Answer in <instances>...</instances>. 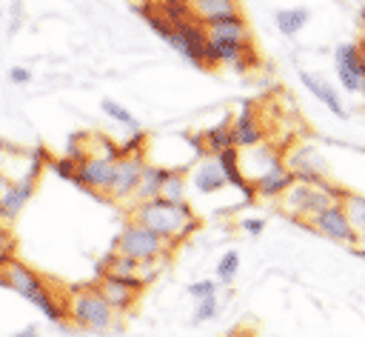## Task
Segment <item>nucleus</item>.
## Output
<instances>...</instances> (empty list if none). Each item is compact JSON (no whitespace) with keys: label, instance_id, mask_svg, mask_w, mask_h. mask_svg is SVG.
<instances>
[{"label":"nucleus","instance_id":"nucleus-1","mask_svg":"<svg viewBox=\"0 0 365 337\" xmlns=\"http://www.w3.org/2000/svg\"><path fill=\"white\" fill-rule=\"evenodd\" d=\"M131 220H137L145 228H151L160 237H165L168 246L185 240L188 234H194L200 228V220L191 211L188 200L185 203H174V200L157 197V200H148V203H137L131 208Z\"/></svg>","mask_w":365,"mask_h":337},{"label":"nucleus","instance_id":"nucleus-2","mask_svg":"<svg viewBox=\"0 0 365 337\" xmlns=\"http://www.w3.org/2000/svg\"><path fill=\"white\" fill-rule=\"evenodd\" d=\"M0 286L11 288V291H17L20 297H26L29 303H34L48 320H54V323H66V320H68L66 303H60V300L51 294L48 283H46L34 268H29L26 263L11 260V263L0 271Z\"/></svg>","mask_w":365,"mask_h":337},{"label":"nucleus","instance_id":"nucleus-3","mask_svg":"<svg viewBox=\"0 0 365 337\" xmlns=\"http://www.w3.org/2000/svg\"><path fill=\"white\" fill-rule=\"evenodd\" d=\"M345 197H348V191L331 180H322V183H299L297 180L277 203L291 220H299L308 226L322 208H328L334 203H345Z\"/></svg>","mask_w":365,"mask_h":337},{"label":"nucleus","instance_id":"nucleus-4","mask_svg":"<svg viewBox=\"0 0 365 337\" xmlns=\"http://www.w3.org/2000/svg\"><path fill=\"white\" fill-rule=\"evenodd\" d=\"M68 320L77 326V328H86V331H111L114 326H120V317L117 311L108 306V300L97 291V286H88V288H77L68 303Z\"/></svg>","mask_w":365,"mask_h":337},{"label":"nucleus","instance_id":"nucleus-5","mask_svg":"<svg viewBox=\"0 0 365 337\" xmlns=\"http://www.w3.org/2000/svg\"><path fill=\"white\" fill-rule=\"evenodd\" d=\"M168 248H171V246H168L165 237H160L157 231L145 228V226L137 223V220L125 223L123 231H120V237H117V243H114V251L128 254V257H134L137 263H160V260L168 254Z\"/></svg>","mask_w":365,"mask_h":337},{"label":"nucleus","instance_id":"nucleus-6","mask_svg":"<svg viewBox=\"0 0 365 337\" xmlns=\"http://www.w3.org/2000/svg\"><path fill=\"white\" fill-rule=\"evenodd\" d=\"M143 288H145L143 274H111V271H103L100 280H97V291L108 300V306L117 314L131 311Z\"/></svg>","mask_w":365,"mask_h":337},{"label":"nucleus","instance_id":"nucleus-7","mask_svg":"<svg viewBox=\"0 0 365 337\" xmlns=\"http://www.w3.org/2000/svg\"><path fill=\"white\" fill-rule=\"evenodd\" d=\"M40 168H43V149L34 151V160H31V166H29V174H23V177H17L14 183H9V188L3 191V197H0V223L14 220V217L26 208V203L31 200V194H34V188H37V174H40Z\"/></svg>","mask_w":365,"mask_h":337},{"label":"nucleus","instance_id":"nucleus-8","mask_svg":"<svg viewBox=\"0 0 365 337\" xmlns=\"http://www.w3.org/2000/svg\"><path fill=\"white\" fill-rule=\"evenodd\" d=\"M285 166L299 183H322L328 180V160L319 154L314 143H297L285 151Z\"/></svg>","mask_w":365,"mask_h":337},{"label":"nucleus","instance_id":"nucleus-9","mask_svg":"<svg viewBox=\"0 0 365 337\" xmlns=\"http://www.w3.org/2000/svg\"><path fill=\"white\" fill-rule=\"evenodd\" d=\"M114 171H117V160H114V157H106V154H86L83 160H77L74 186H80L83 191L108 194V188H111V183H114Z\"/></svg>","mask_w":365,"mask_h":337},{"label":"nucleus","instance_id":"nucleus-10","mask_svg":"<svg viewBox=\"0 0 365 337\" xmlns=\"http://www.w3.org/2000/svg\"><path fill=\"white\" fill-rule=\"evenodd\" d=\"M168 46L177 49L194 66L208 69V29L200 20H188V23L174 26V34H171Z\"/></svg>","mask_w":365,"mask_h":337},{"label":"nucleus","instance_id":"nucleus-11","mask_svg":"<svg viewBox=\"0 0 365 337\" xmlns=\"http://www.w3.org/2000/svg\"><path fill=\"white\" fill-rule=\"evenodd\" d=\"M308 228H314L317 234H322V237H328V240H336V243H359V234H356V228L351 226L348 211H345L342 203H334V206L322 208V211L308 223Z\"/></svg>","mask_w":365,"mask_h":337},{"label":"nucleus","instance_id":"nucleus-12","mask_svg":"<svg viewBox=\"0 0 365 337\" xmlns=\"http://www.w3.org/2000/svg\"><path fill=\"white\" fill-rule=\"evenodd\" d=\"M145 157L143 154H128V157H120L117 160V171H114V183H111V188H108V200H114V203H125V200H131L134 197V191H137V183H140V177H143V168H145Z\"/></svg>","mask_w":365,"mask_h":337},{"label":"nucleus","instance_id":"nucleus-13","mask_svg":"<svg viewBox=\"0 0 365 337\" xmlns=\"http://www.w3.org/2000/svg\"><path fill=\"white\" fill-rule=\"evenodd\" d=\"M334 69H336L339 86H342L345 91H359V89H362V80H365V60H362L356 43H342V46H336V51H334Z\"/></svg>","mask_w":365,"mask_h":337},{"label":"nucleus","instance_id":"nucleus-14","mask_svg":"<svg viewBox=\"0 0 365 337\" xmlns=\"http://www.w3.org/2000/svg\"><path fill=\"white\" fill-rule=\"evenodd\" d=\"M251 183L257 188V197H262V200H279L297 183V177L291 174V168L285 163H277V166L265 168L262 174H257Z\"/></svg>","mask_w":365,"mask_h":337},{"label":"nucleus","instance_id":"nucleus-15","mask_svg":"<svg viewBox=\"0 0 365 337\" xmlns=\"http://www.w3.org/2000/svg\"><path fill=\"white\" fill-rule=\"evenodd\" d=\"M191 186L200 194H217L220 188L228 186V180L222 174V166H220V160L214 154H205V157H200L194 163V168H191Z\"/></svg>","mask_w":365,"mask_h":337},{"label":"nucleus","instance_id":"nucleus-16","mask_svg":"<svg viewBox=\"0 0 365 337\" xmlns=\"http://www.w3.org/2000/svg\"><path fill=\"white\" fill-rule=\"evenodd\" d=\"M234 137H237L240 149H254V146L262 143V126H259V117L251 109V100H245L242 109L234 117Z\"/></svg>","mask_w":365,"mask_h":337},{"label":"nucleus","instance_id":"nucleus-17","mask_svg":"<svg viewBox=\"0 0 365 337\" xmlns=\"http://www.w3.org/2000/svg\"><path fill=\"white\" fill-rule=\"evenodd\" d=\"M299 80H302V86H305L331 114L345 117V106H342V100H339V91H336L325 77H319V74H314V71H299Z\"/></svg>","mask_w":365,"mask_h":337},{"label":"nucleus","instance_id":"nucleus-18","mask_svg":"<svg viewBox=\"0 0 365 337\" xmlns=\"http://www.w3.org/2000/svg\"><path fill=\"white\" fill-rule=\"evenodd\" d=\"M168 174H171V168L157 166V163H145L143 177H140V183H137V191H134L131 203L137 206V203H148V200L163 197V183H165Z\"/></svg>","mask_w":365,"mask_h":337},{"label":"nucleus","instance_id":"nucleus-19","mask_svg":"<svg viewBox=\"0 0 365 337\" xmlns=\"http://www.w3.org/2000/svg\"><path fill=\"white\" fill-rule=\"evenodd\" d=\"M191 14L202 26H211L217 20H225V17L240 14V3L237 0H194L191 3Z\"/></svg>","mask_w":365,"mask_h":337},{"label":"nucleus","instance_id":"nucleus-20","mask_svg":"<svg viewBox=\"0 0 365 337\" xmlns=\"http://www.w3.org/2000/svg\"><path fill=\"white\" fill-rule=\"evenodd\" d=\"M202 143H205V151L208 154H222L225 149H234L237 146V137H234V117H225V120H220L217 126H211V129H205L202 131ZM240 149V146H237Z\"/></svg>","mask_w":365,"mask_h":337},{"label":"nucleus","instance_id":"nucleus-21","mask_svg":"<svg viewBox=\"0 0 365 337\" xmlns=\"http://www.w3.org/2000/svg\"><path fill=\"white\" fill-rule=\"evenodd\" d=\"M205 29H208V37H211V40H237V43L251 40V29H248V23H245L242 14L217 20V23H211V26H205Z\"/></svg>","mask_w":365,"mask_h":337},{"label":"nucleus","instance_id":"nucleus-22","mask_svg":"<svg viewBox=\"0 0 365 337\" xmlns=\"http://www.w3.org/2000/svg\"><path fill=\"white\" fill-rule=\"evenodd\" d=\"M308 20H311V11L302 9V6H299V9H279V11L274 14V23H277V29H279L285 37L299 34Z\"/></svg>","mask_w":365,"mask_h":337},{"label":"nucleus","instance_id":"nucleus-23","mask_svg":"<svg viewBox=\"0 0 365 337\" xmlns=\"http://www.w3.org/2000/svg\"><path fill=\"white\" fill-rule=\"evenodd\" d=\"M345 211H348V220H351V226L356 228V234H359V240L365 243V194H356V191H348V197H345Z\"/></svg>","mask_w":365,"mask_h":337},{"label":"nucleus","instance_id":"nucleus-24","mask_svg":"<svg viewBox=\"0 0 365 337\" xmlns=\"http://www.w3.org/2000/svg\"><path fill=\"white\" fill-rule=\"evenodd\" d=\"M140 268H143V263H137L134 257L120 254V251L108 254L106 266H103V271H111V274H140Z\"/></svg>","mask_w":365,"mask_h":337},{"label":"nucleus","instance_id":"nucleus-25","mask_svg":"<svg viewBox=\"0 0 365 337\" xmlns=\"http://www.w3.org/2000/svg\"><path fill=\"white\" fill-rule=\"evenodd\" d=\"M163 197L174 203H185V174L182 168H171V174L163 183Z\"/></svg>","mask_w":365,"mask_h":337},{"label":"nucleus","instance_id":"nucleus-26","mask_svg":"<svg viewBox=\"0 0 365 337\" xmlns=\"http://www.w3.org/2000/svg\"><path fill=\"white\" fill-rule=\"evenodd\" d=\"M237 271H240V254L231 248V251H225V254L220 257V263H217V277H220V283L231 286V280L237 277Z\"/></svg>","mask_w":365,"mask_h":337},{"label":"nucleus","instance_id":"nucleus-27","mask_svg":"<svg viewBox=\"0 0 365 337\" xmlns=\"http://www.w3.org/2000/svg\"><path fill=\"white\" fill-rule=\"evenodd\" d=\"M103 111H106L114 123H120V126H125V129H137L134 114H131L128 109H123L120 103H114V100H103Z\"/></svg>","mask_w":365,"mask_h":337},{"label":"nucleus","instance_id":"nucleus-28","mask_svg":"<svg viewBox=\"0 0 365 337\" xmlns=\"http://www.w3.org/2000/svg\"><path fill=\"white\" fill-rule=\"evenodd\" d=\"M217 317V294L214 297H202V300H197V306H194V323H208V320H214Z\"/></svg>","mask_w":365,"mask_h":337},{"label":"nucleus","instance_id":"nucleus-29","mask_svg":"<svg viewBox=\"0 0 365 337\" xmlns=\"http://www.w3.org/2000/svg\"><path fill=\"white\" fill-rule=\"evenodd\" d=\"M51 168H54V174H60L63 180L74 183V174H77V160H71V157H60V160H51Z\"/></svg>","mask_w":365,"mask_h":337},{"label":"nucleus","instance_id":"nucleus-30","mask_svg":"<svg viewBox=\"0 0 365 337\" xmlns=\"http://www.w3.org/2000/svg\"><path fill=\"white\" fill-rule=\"evenodd\" d=\"M217 294V283L214 280H197L188 286V297L194 300H202V297H214Z\"/></svg>","mask_w":365,"mask_h":337},{"label":"nucleus","instance_id":"nucleus-31","mask_svg":"<svg viewBox=\"0 0 365 337\" xmlns=\"http://www.w3.org/2000/svg\"><path fill=\"white\" fill-rule=\"evenodd\" d=\"M262 228H265V220H259V217H248V220H242V231H248V234H262Z\"/></svg>","mask_w":365,"mask_h":337},{"label":"nucleus","instance_id":"nucleus-32","mask_svg":"<svg viewBox=\"0 0 365 337\" xmlns=\"http://www.w3.org/2000/svg\"><path fill=\"white\" fill-rule=\"evenodd\" d=\"M9 77H11V83H29L31 74H29V69H20V66H17V69L9 71Z\"/></svg>","mask_w":365,"mask_h":337},{"label":"nucleus","instance_id":"nucleus-33","mask_svg":"<svg viewBox=\"0 0 365 337\" xmlns=\"http://www.w3.org/2000/svg\"><path fill=\"white\" fill-rule=\"evenodd\" d=\"M356 46H359V54H362V60H365V37H362V40H359Z\"/></svg>","mask_w":365,"mask_h":337},{"label":"nucleus","instance_id":"nucleus-34","mask_svg":"<svg viewBox=\"0 0 365 337\" xmlns=\"http://www.w3.org/2000/svg\"><path fill=\"white\" fill-rule=\"evenodd\" d=\"M17 337H34V328H29V331H23V334H17Z\"/></svg>","mask_w":365,"mask_h":337},{"label":"nucleus","instance_id":"nucleus-35","mask_svg":"<svg viewBox=\"0 0 365 337\" xmlns=\"http://www.w3.org/2000/svg\"><path fill=\"white\" fill-rule=\"evenodd\" d=\"M359 94H362V100H365V80H362V89H359Z\"/></svg>","mask_w":365,"mask_h":337},{"label":"nucleus","instance_id":"nucleus-36","mask_svg":"<svg viewBox=\"0 0 365 337\" xmlns=\"http://www.w3.org/2000/svg\"><path fill=\"white\" fill-rule=\"evenodd\" d=\"M157 3H168V0H157Z\"/></svg>","mask_w":365,"mask_h":337}]
</instances>
